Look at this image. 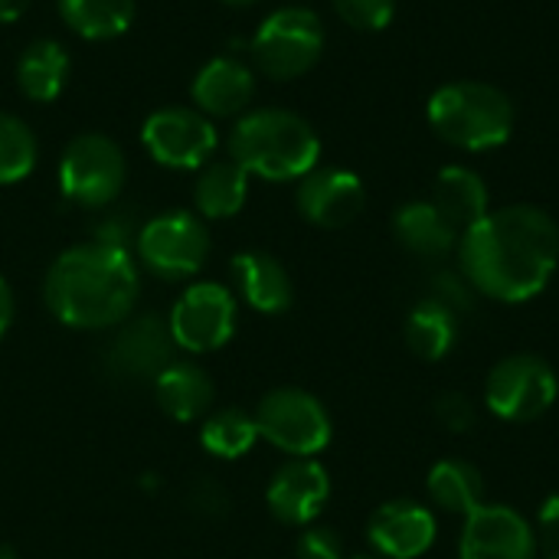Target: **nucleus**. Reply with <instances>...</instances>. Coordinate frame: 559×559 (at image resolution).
Listing matches in <instances>:
<instances>
[{
	"mask_svg": "<svg viewBox=\"0 0 559 559\" xmlns=\"http://www.w3.org/2000/svg\"><path fill=\"white\" fill-rule=\"evenodd\" d=\"M219 3H226V7H252L259 0H219Z\"/></svg>",
	"mask_w": 559,
	"mask_h": 559,
	"instance_id": "nucleus-37",
	"label": "nucleus"
},
{
	"mask_svg": "<svg viewBox=\"0 0 559 559\" xmlns=\"http://www.w3.org/2000/svg\"><path fill=\"white\" fill-rule=\"evenodd\" d=\"M138 265L128 249L82 242L66 249L46 272L49 311L79 331H105L121 324L138 301Z\"/></svg>",
	"mask_w": 559,
	"mask_h": 559,
	"instance_id": "nucleus-2",
	"label": "nucleus"
},
{
	"mask_svg": "<svg viewBox=\"0 0 559 559\" xmlns=\"http://www.w3.org/2000/svg\"><path fill=\"white\" fill-rule=\"evenodd\" d=\"M141 144L157 164H164L170 170H193V167L210 164L219 138H216L213 121L203 111L183 108V105H167L144 118Z\"/></svg>",
	"mask_w": 559,
	"mask_h": 559,
	"instance_id": "nucleus-10",
	"label": "nucleus"
},
{
	"mask_svg": "<svg viewBox=\"0 0 559 559\" xmlns=\"http://www.w3.org/2000/svg\"><path fill=\"white\" fill-rule=\"evenodd\" d=\"M354 559H370V557H354Z\"/></svg>",
	"mask_w": 559,
	"mask_h": 559,
	"instance_id": "nucleus-38",
	"label": "nucleus"
},
{
	"mask_svg": "<svg viewBox=\"0 0 559 559\" xmlns=\"http://www.w3.org/2000/svg\"><path fill=\"white\" fill-rule=\"evenodd\" d=\"M134 249L147 272L167 282H180L203 269L210 255V233L200 216L174 210L147 219L138 229Z\"/></svg>",
	"mask_w": 559,
	"mask_h": 559,
	"instance_id": "nucleus-9",
	"label": "nucleus"
},
{
	"mask_svg": "<svg viewBox=\"0 0 559 559\" xmlns=\"http://www.w3.org/2000/svg\"><path fill=\"white\" fill-rule=\"evenodd\" d=\"M236 295L219 282H197L190 285L174 311H170V334L174 344L190 354H210L233 341L236 334Z\"/></svg>",
	"mask_w": 559,
	"mask_h": 559,
	"instance_id": "nucleus-11",
	"label": "nucleus"
},
{
	"mask_svg": "<svg viewBox=\"0 0 559 559\" xmlns=\"http://www.w3.org/2000/svg\"><path fill=\"white\" fill-rule=\"evenodd\" d=\"M69 69H72V59L62 43L36 39L16 59V88L36 105H49L62 95L69 82Z\"/></svg>",
	"mask_w": 559,
	"mask_h": 559,
	"instance_id": "nucleus-21",
	"label": "nucleus"
},
{
	"mask_svg": "<svg viewBox=\"0 0 559 559\" xmlns=\"http://www.w3.org/2000/svg\"><path fill=\"white\" fill-rule=\"evenodd\" d=\"M259 439V426H255V416L242 413V409H219L213 413L203 429H200V442L210 455L216 459H242Z\"/></svg>",
	"mask_w": 559,
	"mask_h": 559,
	"instance_id": "nucleus-27",
	"label": "nucleus"
},
{
	"mask_svg": "<svg viewBox=\"0 0 559 559\" xmlns=\"http://www.w3.org/2000/svg\"><path fill=\"white\" fill-rule=\"evenodd\" d=\"M29 0H0V23H16L26 13Z\"/></svg>",
	"mask_w": 559,
	"mask_h": 559,
	"instance_id": "nucleus-36",
	"label": "nucleus"
},
{
	"mask_svg": "<svg viewBox=\"0 0 559 559\" xmlns=\"http://www.w3.org/2000/svg\"><path fill=\"white\" fill-rule=\"evenodd\" d=\"M229 157L249 174L272 183L301 180L318 167L321 138L308 118L288 108H255L229 134Z\"/></svg>",
	"mask_w": 559,
	"mask_h": 559,
	"instance_id": "nucleus-3",
	"label": "nucleus"
},
{
	"mask_svg": "<svg viewBox=\"0 0 559 559\" xmlns=\"http://www.w3.org/2000/svg\"><path fill=\"white\" fill-rule=\"evenodd\" d=\"M475 288L468 285V278L462 275V272H442V275H436V282H432V298L436 301H442V305H449L459 318L475 305Z\"/></svg>",
	"mask_w": 559,
	"mask_h": 559,
	"instance_id": "nucleus-32",
	"label": "nucleus"
},
{
	"mask_svg": "<svg viewBox=\"0 0 559 559\" xmlns=\"http://www.w3.org/2000/svg\"><path fill=\"white\" fill-rule=\"evenodd\" d=\"M429 200L459 229V236L491 213V190H488L485 177L478 170L465 167V164L442 167L436 174V180H432V197Z\"/></svg>",
	"mask_w": 559,
	"mask_h": 559,
	"instance_id": "nucleus-18",
	"label": "nucleus"
},
{
	"mask_svg": "<svg viewBox=\"0 0 559 559\" xmlns=\"http://www.w3.org/2000/svg\"><path fill=\"white\" fill-rule=\"evenodd\" d=\"M255 95V72L236 59V56H216L210 59L190 85V98L197 111L206 118H233L249 108Z\"/></svg>",
	"mask_w": 559,
	"mask_h": 559,
	"instance_id": "nucleus-17",
	"label": "nucleus"
},
{
	"mask_svg": "<svg viewBox=\"0 0 559 559\" xmlns=\"http://www.w3.org/2000/svg\"><path fill=\"white\" fill-rule=\"evenodd\" d=\"M459 559H537V531L511 504H481L465 518Z\"/></svg>",
	"mask_w": 559,
	"mask_h": 559,
	"instance_id": "nucleus-12",
	"label": "nucleus"
},
{
	"mask_svg": "<svg viewBox=\"0 0 559 559\" xmlns=\"http://www.w3.org/2000/svg\"><path fill=\"white\" fill-rule=\"evenodd\" d=\"M298 559H344V540L331 527H305L298 544H295Z\"/></svg>",
	"mask_w": 559,
	"mask_h": 559,
	"instance_id": "nucleus-30",
	"label": "nucleus"
},
{
	"mask_svg": "<svg viewBox=\"0 0 559 559\" xmlns=\"http://www.w3.org/2000/svg\"><path fill=\"white\" fill-rule=\"evenodd\" d=\"M174 334L170 324L157 314H138L121 324L115 341L105 350V367L111 377L124 383H147L157 380L160 370L174 357Z\"/></svg>",
	"mask_w": 559,
	"mask_h": 559,
	"instance_id": "nucleus-13",
	"label": "nucleus"
},
{
	"mask_svg": "<svg viewBox=\"0 0 559 559\" xmlns=\"http://www.w3.org/2000/svg\"><path fill=\"white\" fill-rule=\"evenodd\" d=\"M537 554L544 559H559V495L547 498L537 518Z\"/></svg>",
	"mask_w": 559,
	"mask_h": 559,
	"instance_id": "nucleus-33",
	"label": "nucleus"
},
{
	"mask_svg": "<svg viewBox=\"0 0 559 559\" xmlns=\"http://www.w3.org/2000/svg\"><path fill=\"white\" fill-rule=\"evenodd\" d=\"M128 177L124 151L105 134H79L59 157V190L69 203L105 210L118 200Z\"/></svg>",
	"mask_w": 559,
	"mask_h": 559,
	"instance_id": "nucleus-6",
	"label": "nucleus"
},
{
	"mask_svg": "<svg viewBox=\"0 0 559 559\" xmlns=\"http://www.w3.org/2000/svg\"><path fill=\"white\" fill-rule=\"evenodd\" d=\"M190 504L200 514H223L226 511V495L213 485V481H200L190 495Z\"/></svg>",
	"mask_w": 559,
	"mask_h": 559,
	"instance_id": "nucleus-34",
	"label": "nucleus"
},
{
	"mask_svg": "<svg viewBox=\"0 0 559 559\" xmlns=\"http://www.w3.org/2000/svg\"><path fill=\"white\" fill-rule=\"evenodd\" d=\"M154 393H157L160 409L177 423L200 419L213 403L210 377L197 364H187V360H170L154 380Z\"/></svg>",
	"mask_w": 559,
	"mask_h": 559,
	"instance_id": "nucleus-22",
	"label": "nucleus"
},
{
	"mask_svg": "<svg viewBox=\"0 0 559 559\" xmlns=\"http://www.w3.org/2000/svg\"><path fill=\"white\" fill-rule=\"evenodd\" d=\"M559 396L557 370L537 354H511L498 360L485 380V403L501 423H537Z\"/></svg>",
	"mask_w": 559,
	"mask_h": 559,
	"instance_id": "nucleus-7",
	"label": "nucleus"
},
{
	"mask_svg": "<svg viewBox=\"0 0 559 559\" xmlns=\"http://www.w3.org/2000/svg\"><path fill=\"white\" fill-rule=\"evenodd\" d=\"M36 160H39V144L29 124L10 111H0V187L26 180Z\"/></svg>",
	"mask_w": 559,
	"mask_h": 559,
	"instance_id": "nucleus-28",
	"label": "nucleus"
},
{
	"mask_svg": "<svg viewBox=\"0 0 559 559\" xmlns=\"http://www.w3.org/2000/svg\"><path fill=\"white\" fill-rule=\"evenodd\" d=\"M62 23L92 43L115 39L134 23V0H56Z\"/></svg>",
	"mask_w": 559,
	"mask_h": 559,
	"instance_id": "nucleus-26",
	"label": "nucleus"
},
{
	"mask_svg": "<svg viewBox=\"0 0 559 559\" xmlns=\"http://www.w3.org/2000/svg\"><path fill=\"white\" fill-rule=\"evenodd\" d=\"M10 321H13V292H10V285L0 278V337L7 334Z\"/></svg>",
	"mask_w": 559,
	"mask_h": 559,
	"instance_id": "nucleus-35",
	"label": "nucleus"
},
{
	"mask_svg": "<svg viewBox=\"0 0 559 559\" xmlns=\"http://www.w3.org/2000/svg\"><path fill=\"white\" fill-rule=\"evenodd\" d=\"M367 537L383 559H419L432 550L439 537V521L432 508L413 498H396L373 511Z\"/></svg>",
	"mask_w": 559,
	"mask_h": 559,
	"instance_id": "nucleus-15",
	"label": "nucleus"
},
{
	"mask_svg": "<svg viewBox=\"0 0 559 559\" xmlns=\"http://www.w3.org/2000/svg\"><path fill=\"white\" fill-rule=\"evenodd\" d=\"M436 419L449 429V432H455V436H462V432H468L472 426H475V419H478V413H475V403L465 396V393H442L439 400H436Z\"/></svg>",
	"mask_w": 559,
	"mask_h": 559,
	"instance_id": "nucleus-31",
	"label": "nucleus"
},
{
	"mask_svg": "<svg viewBox=\"0 0 559 559\" xmlns=\"http://www.w3.org/2000/svg\"><path fill=\"white\" fill-rule=\"evenodd\" d=\"M255 426L265 442L295 459H314L331 445V416L318 396L298 386H282L262 396Z\"/></svg>",
	"mask_w": 559,
	"mask_h": 559,
	"instance_id": "nucleus-8",
	"label": "nucleus"
},
{
	"mask_svg": "<svg viewBox=\"0 0 559 559\" xmlns=\"http://www.w3.org/2000/svg\"><path fill=\"white\" fill-rule=\"evenodd\" d=\"M559 265L557 219L534 206H498L459 236V272L501 305H524L547 292Z\"/></svg>",
	"mask_w": 559,
	"mask_h": 559,
	"instance_id": "nucleus-1",
	"label": "nucleus"
},
{
	"mask_svg": "<svg viewBox=\"0 0 559 559\" xmlns=\"http://www.w3.org/2000/svg\"><path fill=\"white\" fill-rule=\"evenodd\" d=\"M429 128L459 151H495L514 134V102L491 82L459 79L439 85L426 102Z\"/></svg>",
	"mask_w": 559,
	"mask_h": 559,
	"instance_id": "nucleus-4",
	"label": "nucleus"
},
{
	"mask_svg": "<svg viewBox=\"0 0 559 559\" xmlns=\"http://www.w3.org/2000/svg\"><path fill=\"white\" fill-rule=\"evenodd\" d=\"M295 203H298V213L311 226L344 229L360 216V210L367 203V190H364V180L354 170L314 167L311 174H305L298 180Z\"/></svg>",
	"mask_w": 559,
	"mask_h": 559,
	"instance_id": "nucleus-14",
	"label": "nucleus"
},
{
	"mask_svg": "<svg viewBox=\"0 0 559 559\" xmlns=\"http://www.w3.org/2000/svg\"><path fill=\"white\" fill-rule=\"evenodd\" d=\"M426 491H429V501L442 514L468 518L472 511H478L485 504V478L465 459H442V462H436L429 468Z\"/></svg>",
	"mask_w": 559,
	"mask_h": 559,
	"instance_id": "nucleus-23",
	"label": "nucleus"
},
{
	"mask_svg": "<svg viewBox=\"0 0 559 559\" xmlns=\"http://www.w3.org/2000/svg\"><path fill=\"white\" fill-rule=\"evenodd\" d=\"M406 344L419 360H445L459 344V314L432 295L423 298L406 318Z\"/></svg>",
	"mask_w": 559,
	"mask_h": 559,
	"instance_id": "nucleus-24",
	"label": "nucleus"
},
{
	"mask_svg": "<svg viewBox=\"0 0 559 559\" xmlns=\"http://www.w3.org/2000/svg\"><path fill=\"white\" fill-rule=\"evenodd\" d=\"M324 23L311 7L288 3L262 20L252 36V62L275 82H292L311 72L324 52Z\"/></svg>",
	"mask_w": 559,
	"mask_h": 559,
	"instance_id": "nucleus-5",
	"label": "nucleus"
},
{
	"mask_svg": "<svg viewBox=\"0 0 559 559\" xmlns=\"http://www.w3.org/2000/svg\"><path fill=\"white\" fill-rule=\"evenodd\" d=\"M396 242L419 259H445L459 249V229L436 210L432 200H409L393 213Z\"/></svg>",
	"mask_w": 559,
	"mask_h": 559,
	"instance_id": "nucleus-19",
	"label": "nucleus"
},
{
	"mask_svg": "<svg viewBox=\"0 0 559 559\" xmlns=\"http://www.w3.org/2000/svg\"><path fill=\"white\" fill-rule=\"evenodd\" d=\"M233 275H236V288L249 308H255L262 314H282L292 308L295 288H292L285 265L275 255L239 252V255H233Z\"/></svg>",
	"mask_w": 559,
	"mask_h": 559,
	"instance_id": "nucleus-20",
	"label": "nucleus"
},
{
	"mask_svg": "<svg viewBox=\"0 0 559 559\" xmlns=\"http://www.w3.org/2000/svg\"><path fill=\"white\" fill-rule=\"evenodd\" d=\"M249 197V174L229 160H210L200 167L193 200L203 219H229L246 206Z\"/></svg>",
	"mask_w": 559,
	"mask_h": 559,
	"instance_id": "nucleus-25",
	"label": "nucleus"
},
{
	"mask_svg": "<svg viewBox=\"0 0 559 559\" xmlns=\"http://www.w3.org/2000/svg\"><path fill=\"white\" fill-rule=\"evenodd\" d=\"M331 498V475L314 459L285 462L265 491L269 511L288 527H311V521L324 511Z\"/></svg>",
	"mask_w": 559,
	"mask_h": 559,
	"instance_id": "nucleus-16",
	"label": "nucleus"
},
{
	"mask_svg": "<svg viewBox=\"0 0 559 559\" xmlns=\"http://www.w3.org/2000/svg\"><path fill=\"white\" fill-rule=\"evenodd\" d=\"M331 7L347 26L360 33H380L396 16V0H331Z\"/></svg>",
	"mask_w": 559,
	"mask_h": 559,
	"instance_id": "nucleus-29",
	"label": "nucleus"
}]
</instances>
